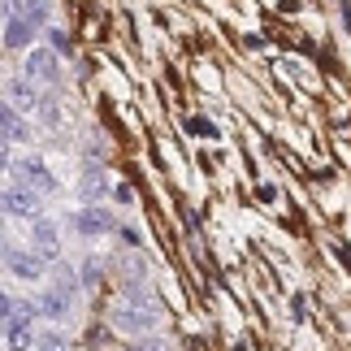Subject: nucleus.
<instances>
[{
    "instance_id": "4",
    "label": "nucleus",
    "mask_w": 351,
    "mask_h": 351,
    "mask_svg": "<svg viewBox=\"0 0 351 351\" xmlns=\"http://www.w3.org/2000/svg\"><path fill=\"white\" fill-rule=\"evenodd\" d=\"M5 213L18 221H39V195L31 191V186H5Z\"/></svg>"
},
{
    "instance_id": "6",
    "label": "nucleus",
    "mask_w": 351,
    "mask_h": 351,
    "mask_svg": "<svg viewBox=\"0 0 351 351\" xmlns=\"http://www.w3.org/2000/svg\"><path fill=\"white\" fill-rule=\"evenodd\" d=\"M18 173L26 178V186H31V191H39V195H52V191H57V178H52V169H48L39 156H22Z\"/></svg>"
},
{
    "instance_id": "9",
    "label": "nucleus",
    "mask_w": 351,
    "mask_h": 351,
    "mask_svg": "<svg viewBox=\"0 0 351 351\" xmlns=\"http://www.w3.org/2000/svg\"><path fill=\"white\" fill-rule=\"evenodd\" d=\"M35 31H39L35 22H26L22 13H13V18L5 22V48H9V52H18V48H26V44H31V39H35Z\"/></svg>"
},
{
    "instance_id": "18",
    "label": "nucleus",
    "mask_w": 351,
    "mask_h": 351,
    "mask_svg": "<svg viewBox=\"0 0 351 351\" xmlns=\"http://www.w3.org/2000/svg\"><path fill=\"white\" fill-rule=\"evenodd\" d=\"M96 278H100V265L87 261V265H83V282H87V287H96Z\"/></svg>"
},
{
    "instance_id": "10",
    "label": "nucleus",
    "mask_w": 351,
    "mask_h": 351,
    "mask_svg": "<svg viewBox=\"0 0 351 351\" xmlns=\"http://www.w3.org/2000/svg\"><path fill=\"white\" fill-rule=\"evenodd\" d=\"M104 191H109V173H104V169H87L83 182H78V199L91 208L96 199H104Z\"/></svg>"
},
{
    "instance_id": "3",
    "label": "nucleus",
    "mask_w": 351,
    "mask_h": 351,
    "mask_svg": "<svg viewBox=\"0 0 351 351\" xmlns=\"http://www.w3.org/2000/svg\"><path fill=\"white\" fill-rule=\"evenodd\" d=\"M26 78L39 87H57V48H35V52H26Z\"/></svg>"
},
{
    "instance_id": "13",
    "label": "nucleus",
    "mask_w": 351,
    "mask_h": 351,
    "mask_svg": "<svg viewBox=\"0 0 351 351\" xmlns=\"http://www.w3.org/2000/svg\"><path fill=\"white\" fill-rule=\"evenodd\" d=\"M48 13H52V0H22V18H26V22L44 26V22H48Z\"/></svg>"
},
{
    "instance_id": "19",
    "label": "nucleus",
    "mask_w": 351,
    "mask_h": 351,
    "mask_svg": "<svg viewBox=\"0 0 351 351\" xmlns=\"http://www.w3.org/2000/svg\"><path fill=\"white\" fill-rule=\"evenodd\" d=\"M48 39H52V48H57V52H70V44H65L61 31H48Z\"/></svg>"
},
{
    "instance_id": "7",
    "label": "nucleus",
    "mask_w": 351,
    "mask_h": 351,
    "mask_svg": "<svg viewBox=\"0 0 351 351\" xmlns=\"http://www.w3.org/2000/svg\"><path fill=\"white\" fill-rule=\"evenodd\" d=\"M5 265H9V274L13 278H22V282H39L44 278V256H31V252H5Z\"/></svg>"
},
{
    "instance_id": "12",
    "label": "nucleus",
    "mask_w": 351,
    "mask_h": 351,
    "mask_svg": "<svg viewBox=\"0 0 351 351\" xmlns=\"http://www.w3.org/2000/svg\"><path fill=\"white\" fill-rule=\"evenodd\" d=\"M0 121H5V143L13 147V143H26V121L18 117V109H13V104H5V113H0Z\"/></svg>"
},
{
    "instance_id": "1",
    "label": "nucleus",
    "mask_w": 351,
    "mask_h": 351,
    "mask_svg": "<svg viewBox=\"0 0 351 351\" xmlns=\"http://www.w3.org/2000/svg\"><path fill=\"white\" fill-rule=\"evenodd\" d=\"M39 304H18L13 295H5V347L9 351H26L31 347V317Z\"/></svg>"
},
{
    "instance_id": "5",
    "label": "nucleus",
    "mask_w": 351,
    "mask_h": 351,
    "mask_svg": "<svg viewBox=\"0 0 351 351\" xmlns=\"http://www.w3.org/2000/svg\"><path fill=\"white\" fill-rule=\"evenodd\" d=\"M70 304H74V282H70V278H61L57 287H48L44 295H39V313L52 317V321L70 313Z\"/></svg>"
},
{
    "instance_id": "11",
    "label": "nucleus",
    "mask_w": 351,
    "mask_h": 351,
    "mask_svg": "<svg viewBox=\"0 0 351 351\" xmlns=\"http://www.w3.org/2000/svg\"><path fill=\"white\" fill-rule=\"evenodd\" d=\"M9 104L13 109H39V91L22 78H9Z\"/></svg>"
},
{
    "instance_id": "8",
    "label": "nucleus",
    "mask_w": 351,
    "mask_h": 351,
    "mask_svg": "<svg viewBox=\"0 0 351 351\" xmlns=\"http://www.w3.org/2000/svg\"><path fill=\"white\" fill-rule=\"evenodd\" d=\"M78 234H83V239H96V234H109L113 230V213H104L100 204H91V208H83V213H78Z\"/></svg>"
},
{
    "instance_id": "17",
    "label": "nucleus",
    "mask_w": 351,
    "mask_h": 351,
    "mask_svg": "<svg viewBox=\"0 0 351 351\" xmlns=\"http://www.w3.org/2000/svg\"><path fill=\"white\" fill-rule=\"evenodd\" d=\"M291 313H295V321L308 317V300H304V295H295V300H291Z\"/></svg>"
},
{
    "instance_id": "20",
    "label": "nucleus",
    "mask_w": 351,
    "mask_h": 351,
    "mask_svg": "<svg viewBox=\"0 0 351 351\" xmlns=\"http://www.w3.org/2000/svg\"><path fill=\"white\" fill-rule=\"evenodd\" d=\"M139 351H160V347H152V343H147V347H139Z\"/></svg>"
},
{
    "instance_id": "15",
    "label": "nucleus",
    "mask_w": 351,
    "mask_h": 351,
    "mask_svg": "<svg viewBox=\"0 0 351 351\" xmlns=\"http://www.w3.org/2000/svg\"><path fill=\"white\" fill-rule=\"evenodd\" d=\"M35 239H39V243H48V247H52V243H57V226L39 217V221H35Z\"/></svg>"
},
{
    "instance_id": "16",
    "label": "nucleus",
    "mask_w": 351,
    "mask_h": 351,
    "mask_svg": "<svg viewBox=\"0 0 351 351\" xmlns=\"http://www.w3.org/2000/svg\"><path fill=\"white\" fill-rule=\"evenodd\" d=\"M186 130H191V134H217L213 121H204V117H186Z\"/></svg>"
},
{
    "instance_id": "14",
    "label": "nucleus",
    "mask_w": 351,
    "mask_h": 351,
    "mask_svg": "<svg viewBox=\"0 0 351 351\" xmlns=\"http://www.w3.org/2000/svg\"><path fill=\"white\" fill-rule=\"evenodd\" d=\"M35 351H70V343H65L61 334H44V339L35 343Z\"/></svg>"
},
{
    "instance_id": "2",
    "label": "nucleus",
    "mask_w": 351,
    "mask_h": 351,
    "mask_svg": "<svg viewBox=\"0 0 351 351\" xmlns=\"http://www.w3.org/2000/svg\"><path fill=\"white\" fill-rule=\"evenodd\" d=\"M156 308L147 304V300H139V295H130V300H121L117 308H113V326L121 330V334H152L156 330Z\"/></svg>"
}]
</instances>
